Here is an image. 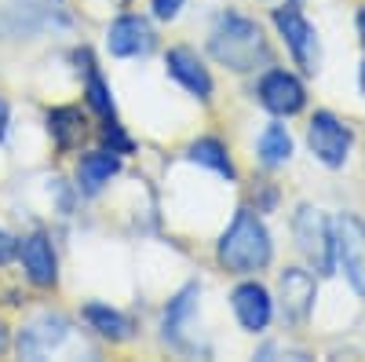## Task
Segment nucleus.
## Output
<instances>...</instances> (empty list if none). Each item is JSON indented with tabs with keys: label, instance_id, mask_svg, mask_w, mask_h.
Masks as SVG:
<instances>
[{
	"label": "nucleus",
	"instance_id": "obj_4",
	"mask_svg": "<svg viewBox=\"0 0 365 362\" xmlns=\"http://www.w3.org/2000/svg\"><path fill=\"white\" fill-rule=\"evenodd\" d=\"M274 26L289 48V55L296 59V66H303L307 74H318L322 66V44H318V29L303 19V11L296 4H282L274 8Z\"/></svg>",
	"mask_w": 365,
	"mask_h": 362
},
{
	"label": "nucleus",
	"instance_id": "obj_15",
	"mask_svg": "<svg viewBox=\"0 0 365 362\" xmlns=\"http://www.w3.org/2000/svg\"><path fill=\"white\" fill-rule=\"evenodd\" d=\"M48 132H51V139H55V146L63 150H77L81 146V139H84V114L77 110V106H55L51 114H48Z\"/></svg>",
	"mask_w": 365,
	"mask_h": 362
},
{
	"label": "nucleus",
	"instance_id": "obj_1",
	"mask_svg": "<svg viewBox=\"0 0 365 362\" xmlns=\"http://www.w3.org/2000/svg\"><path fill=\"white\" fill-rule=\"evenodd\" d=\"M208 51L216 63H223L234 74H249V70L270 63V48H267L259 22L249 15H237V11L220 15L216 29L208 37Z\"/></svg>",
	"mask_w": 365,
	"mask_h": 362
},
{
	"label": "nucleus",
	"instance_id": "obj_26",
	"mask_svg": "<svg viewBox=\"0 0 365 362\" xmlns=\"http://www.w3.org/2000/svg\"><path fill=\"white\" fill-rule=\"evenodd\" d=\"M4 348H8V326L0 322V351H4Z\"/></svg>",
	"mask_w": 365,
	"mask_h": 362
},
{
	"label": "nucleus",
	"instance_id": "obj_25",
	"mask_svg": "<svg viewBox=\"0 0 365 362\" xmlns=\"http://www.w3.org/2000/svg\"><path fill=\"white\" fill-rule=\"evenodd\" d=\"M358 34H361V41H365V4L358 8Z\"/></svg>",
	"mask_w": 365,
	"mask_h": 362
},
{
	"label": "nucleus",
	"instance_id": "obj_24",
	"mask_svg": "<svg viewBox=\"0 0 365 362\" xmlns=\"http://www.w3.org/2000/svg\"><path fill=\"white\" fill-rule=\"evenodd\" d=\"M4 132H8V103L0 99V139H4Z\"/></svg>",
	"mask_w": 365,
	"mask_h": 362
},
{
	"label": "nucleus",
	"instance_id": "obj_14",
	"mask_svg": "<svg viewBox=\"0 0 365 362\" xmlns=\"http://www.w3.org/2000/svg\"><path fill=\"white\" fill-rule=\"evenodd\" d=\"M117 169H120V161L113 150H91L77 165V183L84 194H99L110 183V176H117Z\"/></svg>",
	"mask_w": 365,
	"mask_h": 362
},
{
	"label": "nucleus",
	"instance_id": "obj_11",
	"mask_svg": "<svg viewBox=\"0 0 365 362\" xmlns=\"http://www.w3.org/2000/svg\"><path fill=\"white\" fill-rule=\"evenodd\" d=\"M66 333H70V322L63 315L44 311V315L29 318L22 326V333H19V355L22 358H41V355H48V351H55L58 344H63Z\"/></svg>",
	"mask_w": 365,
	"mask_h": 362
},
{
	"label": "nucleus",
	"instance_id": "obj_23",
	"mask_svg": "<svg viewBox=\"0 0 365 362\" xmlns=\"http://www.w3.org/2000/svg\"><path fill=\"white\" fill-rule=\"evenodd\" d=\"M15 249H19V246H15V238H11L8 231H0V263H8V260L15 256Z\"/></svg>",
	"mask_w": 365,
	"mask_h": 362
},
{
	"label": "nucleus",
	"instance_id": "obj_18",
	"mask_svg": "<svg viewBox=\"0 0 365 362\" xmlns=\"http://www.w3.org/2000/svg\"><path fill=\"white\" fill-rule=\"evenodd\" d=\"M190 161L216 169V172L227 176V179L237 176V172H234V161H230V154H227V146H223V139H216V136H205V139L190 143Z\"/></svg>",
	"mask_w": 365,
	"mask_h": 362
},
{
	"label": "nucleus",
	"instance_id": "obj_9",
	"mask_svg": "<svg viewBox=\"0 0 365 362\" xmlns=\"http://www.w3.org/2000/svg\"><path fill=\"white\" fill-rule=\"evenodd\" d=\"M278 293H282V311L292 326H303L314 311V296H318V286H314V275L303 267H285L282 278H278Z\"/></svg>",
	"mask_w": 365,
	"mask_h": 362
},
{
	"label": "nucleus",
	"instance_id": "obj_16",
	"mask_svg": "<svg viewBox=\"0 0 365 362\" xmlns=\"http://www.w3.org/2000/svg\"><path fill=\"white\" fill-rule=\"evenodd\" d=\"M84 318H88V326L96 329L99 337H106V341H128V337H132L128 315H120V311H113V308H106V304H88V308H84Z\"/></svg>",
	"mask_w": 365,
	"mask_h": 362
},
{
	"label": "nucleus",
	"instance_id": "obj_13",
	"mask_svg": "<svg viewBox=\"0 0 365 362\" xmlns=\"http://www.w3.org/2000/svg\"><path fill=\"white\" fill-rule=\"evenodd\" d=\"M22 267H26V278L34 286H41V289L55 286L58 263H55V249H51L48 234H29L22 241Z\"/></svg>",
	"mask_w": 365,
	"mask_h": 362
},
{
	"label": "nucleus",
	"instance_id": "obj_21",
	"mask_svg": "<svg viewBox=\"0 0 365 362\" xmlns=\"http://www.w3.org/2000/svg\"><path fill=\"white\" fill-rule=\"evenodd\" d=\"M103 136H106V143H110V150H113V154H128V150H132V139H128L125 132H120V125H117V121H110V125L103 129Z\"/></svg>",
	"mask_w": 365,
	"mask_h": 362
},
{
	"label": "nucleus",
	"instance_id": "obj_8",
	"mask_svg": "<svg viewBox=\"0 0 365 362\" xmlns=\"http://www.w3.org/2000/svg\"><path fill=\"white\" fill-rule=\"evenodd\" d=\"M154 44H158V34H154V26H150V19H143V15H120L106 29V48L117 59L150 55Z\"/></svg>",
	"mask_w": 365,
	"mask_h": 362
},
{
	"label": "nucleus",
	"instance_id": "obj_6",
	"mask_svg": "<svg viewBox=\"0 0 365 362\" xmlns=\"http://www.w3.org/2000/svg\"><path fill=\"white\" fill-rule=\"evenodd\" d=\"M332 246H336V260L344 275L358 296H365V223L351 213H344L332 227Z\"/></svg>",
	"mask_w": 365,
	"mask_h": 362
},
{
	"label": "nucleus",
	"instance_id": "obj_28",
	"mask_svg": "<svg viewBox=\"0 0 365 362\" xmlns=\"http://www.w3.org/2000/svg\"><path fill=\"white\" fill-rule=\"evenodd\" d=\"M110 4H120V0H110Z\"/></svg>",
	"mask_w": 365,
	"mask_h": 362
},
{
	"label": "nucleus",
	"instance_id": "obj_5",
	"mask_svg": "<svg viewBox=\"0 0 365 362\" xmlns=\"http://www.w3.org/2000/svg\"><path fill=\"white\" fill-rule=\"evenodd\" d=\"M307 146H311V154L325 169H340L347 161V154H351V129L336 114L318 110L311 117V125H307Z\"/></svg>",
	"mask_w": 365,
	"mask_h": 362
},
{
	"label": "nucleus",
	"instance_id": "obj_19",
	"mask_svg": "<svg viewBox=\"0 0 365 362\" xmlns=\"http://www.w3.org/2000/svg\"><path fill=\"white\" fill-rule=\"evenodd\" d=\"M197 296H201V286H187L182 289L172 304H168V311H165V337H179L182 333V326H187V318H190V311L197 308Z\"/></svg>",
	"mask_w": 365,
	"mask_h": 362
},
{
	"label": "nucleus",
	"instance_id": "obj_10",
	"mask_svg": "<svg viewBox=\"0 0 365 362\" xmlns=\"http://www.w3.org/2000/svg\"><path fill=\"white\" fill-rule=\"evenodd\" d=\"M230 308L245 333H263L274 318V300H270L267 286H259V282H241L230 293Z\"/></svg>",
	"mask_w": 365,
	"mask_h": 362
},
{
	"label": "nucleus",
	"instance_id": "obj_22",
	"mask_svg": "<svg viewBox=\"0 0 365 362\" xmlns=\"http://www.w3.org/2000/svg\"><path fill=\"white\" fill-rule=\"evenodd\" d=\"M182 8V0H154V15L158 19H175Z\"/></svg>",
	"mask_w": 365,
	"mask_h": 362
},
{
	"label": "nucleus",
	"instance_id": "obj_2",
	"mask_svg": "<svg viewBox=\"0 0 365 362\" xmlns=\"http://www.w3.org/2000/svg\"><path fill=\"white\" fill-rule=\"evenodd\" d=\"M270 256H274V246H270L263 220L252 208H237L216 246V260L230 275H256V271H263L270 263Z\"/></svg>",
	"mask_w": 365,
	"mask_h": 362
},
{
	"label": "nucleus",
	"instance_id": "obj_3",
	"mask_svg": "<svg viewBox=\"0 0 365 362\" xmlns=\"http://www.w3.org/2000/svg\"><path fill=\"white\" fill-rule=\"evenodd\" d=\"M292 234L299 253L307 256V263L318 271V275H329L336 267V246H332V223L325 220L322 208L314 205H299L292 216Z\"/></svg>",
	"mask_w": 365,
	"mask_h": 362
},
{
	"label": "nucleus",
	"instance_id": "obj_20",
	"mask_svg": "<svg viewBox=\"0 0 365 362\" xmlns=\"http://www.w3.org/2000/svg\"><path fill=\"white\" fill-rule=\"evenodd\" d=\"M84 96H88V106L96 110L99 117L113 121V96H110L106 81L96 74V66H88V88H84Z\"/></svg>",
	"mask_w": 365,
	"mask_h": 362
},
{
	"label": "nucleus",
	"instance_id": "obj_12",
	"mask_svg": "<svg viewBox=\"0 0 365 362\" xmlns=\"http://www.w3.org/2000/svg\"><path fill=\"white\" fill-rule=\"evenodd\" d=\"M165 66L190 96H197V99L212 96V74H208V66L201 63V55L194 48H172L168 59H165Z\"/></svg>",
	"mask_w": 365,
	"mask_h": 362
},
{
	"label": "nucleus",
	"instance_id": "obj_7",
	"mask_svg": "<svg viewBox=\"0 0 365 362\" xmlns=\"http://www.w3.org/2000/svg\"><path fill=\"white\" fill-rule=\"evenodd\" d=\"M256 96L274 117H292L307 106V88H303V81L289 70H278V66L259 77Z\"/></svg>",
	"mask_w": 365,
	"mask_h": 362
},
{
	"label": "nucleus",
	"instance_id": "obj_27",
	"mask_svg": "<svg viewBox=\"0 0 365 362\" xmlns=\"http://www.w3.org/2000/svg\"><path fill=\"white\" fill-rule=\"evenodd\" d=\"M358 84H361V96H365V63H361V74H358Z\"/></svg>",
	"mask_w": 365,
	"mask_h": 362
},
{
	"label": "nucleus",
	"instance_id": "obj_17",
	"mask_svg": "<svg viewBox=\"0 0 365 362\" xmlns=\"http://www.w3.org/2000/svg\"><path fill=\"white\" fill-rule=\"evenodd\" d=\"M292 158V136L285 125H267L259 136V161L267 169H282Z\"/></svg>",
	"mask_w": 365,
	"mask_h": 362
}]
</instances>
